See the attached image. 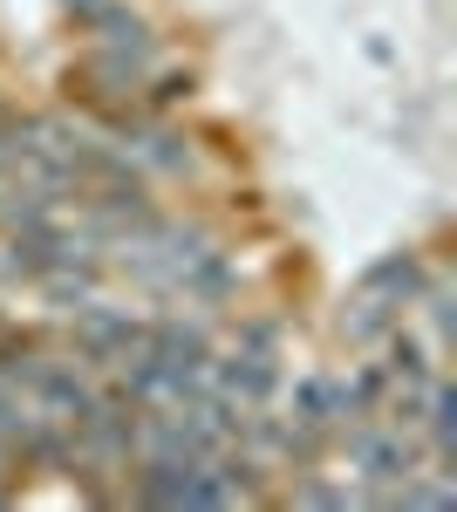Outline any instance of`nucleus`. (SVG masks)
<instances>
[{
  "label": "nucleus",
  "instance_id": "obj_3",
  "mask_svg": "<svg viewBox=\"0 0 457 512\" xmlns=\"http://www.w3.org/2000/svg\"><path fill=\"white\" fill-rule=\"evenodd\" d=\"M294 506H355L348 485H294Z\"/></svg>",
  "mask_w": 457,
  "mask_h": 512
},
{
  "label": "nucleus",
  "instance_id": "obj_1",
  "mask_svg": "<svg viewBox=\"0 0 457 512\" xmlns=\"http://www.w3.org/2000/svg\"><path fill=\"white\" fill-rule=\"evenodd\" d=\"M417 294H423V260L417 253H389V260H376L369 274L355 280L342 328L355 335V342H382L396 321L417 308Z\"/></svg>",
  "mask_w": 457,
  "mask_h": 512
},
{
  "label": "nucleus",
  "instance_id": "obj_2",
  "mask_svg": "<svg viewBox=\"0 0 457 512\" xmlns=\"http://www.w3.org/2000/svg\"><path fill=\"white\" fill-rule=\"evenodd\" d=\"M76 349H82V362H110V369H123L130 355L144 349V321H130V315H110V308H89V301H82V321H76Z\"/></svg>",
  "mask_w": 457,
  "mask_h": 512
}]
</instances>
